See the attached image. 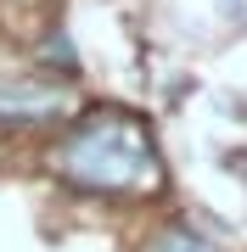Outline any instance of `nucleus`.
<instances>
[{
    "label": "nucleus",
    "instance_id": "obj_3",
    "mask_svg": "<svg viewBox=\"0 0 247 252\" xmlns=\"http://www.w3.org/2000/svg\"><path fill=\"white\" fill-rule=\"evenodd\" d=\"M152 252H219V247L202 241V235H191V230H163L152 241Z\"/></svg>",
    "mask_w": 247,
    "mask_h": 252
},
{
    "label": "nucleus",
    "instance_id": "obj_1",
    "mask_svg": "<svg viewBox=\"0 0 247 252\" xmlns=\"http://www.w3.org/2000/svg\"><path fill=\"white\" fill-rule=\"evenodd\" d=\"M56 174L79 190H152L157 146L129 112H101L56 146Z\"/></svg>",
    "mask_w": 247,
    "mask_h": 252
},
{
    "label": "nucleus",
    "instance_id": "obj_2",
    "mask_svg": "<svg viewBox=\"0 0 247 252\" xmlns=\"http://www.w3.org/2000/svg\"><path fill=\"white\" fill-rule=\"evenodd\" d=\"M73 107V90L45 73H0V124H51Z\"/></svg>",
    "mask_w": 247,
    "mask_h": 252
}]
</instances>
